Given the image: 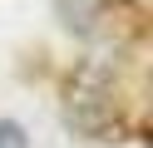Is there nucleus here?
Instances as JSON below:
<instances>
[{
    "label": "nucleus",
    "instance_id": "f257e3e1",
    "mask_svg": "<svg viewBox=\"0 0 153 148\" xmlns=\"http://www.w3.org/2000/svg\"><path fill=\"white\" fill-rule=\"evenodd\" d=\"M64 123L69 133L89 143H119L123 133V109H119V84L104 59H84L64 84Z\"/></svg>",
    "mask_w": 153,
    "mask_h": 148
},
{
    "label": "nucleus",
    "instance_id": "7ed1b4c3",
    "mask_svg": "<svg viewBox=\"0 0 153 148\" xmlns=\"http://www.w3.org/2000/svg\"><path fill=\"white\" fill-rule=\"evenodd\" d=\"M0 148H30V133L15 118H0Z\"/></svg>",
    "mask_w": 153,
    "mask_h": 148
},
{
    "label": "nucleus",
    "instance_id": "f03ea898",
    "mask_svg": "<svg viewBox=\"0 0 153 148\" xmlns=\"http://www.w3.org/2000/svg\"><path fill=\"white\" fill-rule=\"evenodd\" d=\"M54 5V20H59L69 35H94L109 10V0H50Z\"/></svg>",
    "mask_w": 153,
    "mask_h": 148
}]
</instances>
